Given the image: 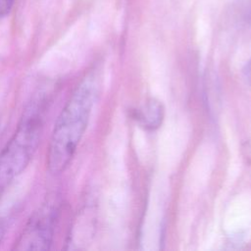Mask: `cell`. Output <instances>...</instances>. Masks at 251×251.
<instances>
[{
  "label": "cell",
  "mask_w": 251,
  "mask_h": 251,
  "mask_svg": "<svg viewBox=\"0 0 251 251\" xmlns=\"http://www.w3.org/2000/svg\"><path fill=\"white\" fill-rule=\"evenodd\" d=\"M97 92V76L88 75L61 110L46 153V167L51 174L62 173L72 161L87 127Z\"/></svg>",
  "instance_id": "cell-1"
},
{
  "label": "cell",
  "mask_w": 251,
  "mask_h": 251,
  "mask_svg": "<svg viewBox=\"0 0 251 251\" xmlns=\"http://www.w3.org/2000/svg\"><path fill=\"white\" fill-rule=\"evenodd\" d=\"M44 100H33L25 109L18 126L0 152V195L28 166L43 127Z\"/></svg>",
  "instance_id": "cell-2"
},
{
  "label": "cell",
  "mask_w": 251,
  "mask_h": 251,
  "mask_svg": "<svg viewBox=\"0 0 251 251\" xmlns=\"http://www.w3.org/2000/svg\"><path fill=\"white\" fill-rule=\"evenodd\" d=\"M56 221V209L42 205L28 219L15 242L16 250H48L51 247Z\"/></svg>",
  "instance_id": "cell-3"
},
{
  "label": "cell",
  "mask_w": 251,
  "mask_h": 251,
  "mask_svg": "<svg viewBox=\"0 0 251 251\" xmlns=\"http://www.w3.org/2000/svg\"><path fill=\"white\" fill-rule=\"evenodd\" d=\"M134 119L143 128L154 130L162 125L164 106L159 100L151 98L135 111Z\"/></svg>",
  "instance_id": "cell-4"
},
{
  "label": "cell",
  "mask_w": 251,
  "mask_h": 251,
  "mask_svg": "<svg viewBox=\"0 0 251 251\" xmlns=\"http://www.w3.org/2000/svg\"><path fill=\"white\" fill-rule=\"evenodd\" d=\"M16 0H0V19L6 17L12 10Z\"/></svg>",
  "instance_id": "cell-5"
},
{
  "label": "cell",
  "mask_w": 251,
  "mask_h": 251,
  "mask_svg": "<svg viewBox=\"0 0 251 251\" xmlns=\"http://www.w3.org/2000/svg\"><path fill=\"white\" fill-rule=\"evenodd\" d=\"M242 75L246 83L251 85V59L245 64L242 70Z\"/></svg>",
  "instance_id": "cell-6"
},
{
  "label": "cell",
  "mask_w": 251,
  "mask_h": 251,
  "mask_svg": "<svg viewBox=\"0 0 251 251\" xmlns=\"http://www.w3.org/2000/svg\"><path fill=\"white\" fill-rule=\"evenodd\" d=\"M6 229H7V220L2 215H0V244L5 235Z\"/></svg>",
  "instance_id": "cell-7"
},
{
  "label": "cell",
  "mask_w": 251,
  "mask_h": 251,
  "mask_svg": "<svg viewBox=\"0 0 251 251\" xmlns=\"http://www.w3.org/2000/svg\"><path fill=\"white\" fill-rule=\"evenodd\" d=\"M247 21L251 24V5H250L249 10H248V12H247Z\"/></svg>",
  "instance_id": "cell-8"
}]
</instances>
